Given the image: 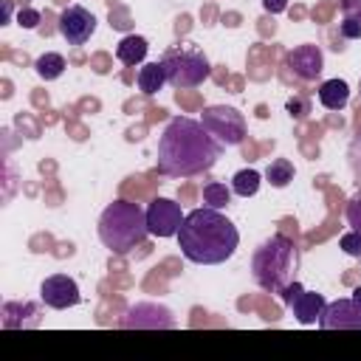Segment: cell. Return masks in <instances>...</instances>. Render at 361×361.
Listing matches in <instances>:
<instances>
[{"label":"cell","instance_id":"ba28073f","mask_svg":"<svg viewBox=\"0 0 361 361\" xmlns=\"http://www.w3.org/2000/svg\"><path fill=\"white\" fill-rule=\"evenodd\" d=\"M96 31V17L85 6H68L59 14V34L68 45H85Z\"/></svg>","mask_w":361,"mask_h":361},{"label":"cell","instance_id":"ffe728a7","mask_svg":"<svg viewBox=\"0 0 361 361\" xmlns=\"http://www.w3.org/2000/svg\"><path fill=\"white\" fill-rule=\"evenodd\" d=\"M203 200H206V206H212V209H223V206L231 200V189H228L226 183L212 180V183L203 186Z\"/></svg>","mask_w":361,"mask_h":361},{"label":"cell","instance_id":"8fae6325","mask_svg":"<svg viewBox=\"0 0 361 361\" xmlns=\"http://www.w3.org/2000/svg\"><path fill=\"white\" fill-rule=\"evenodd\" d=\"M288 68L293 76H299L302 82H313L322 71H324V59H322V51L319 45H296L290 54H288Z\"/></svg>","mask_w":361,"mask_h":361},{"label":"cell","instance_id":"277c9868","mask_svg":"<svg viewBox=\"0 0 361 361\" xmlns=\"http://www.w3.org/2000/svg\"><path fill=\"white\" fill-rule=\"evenodd\" d=\"M147 209L133 200H113L99 217V240L113 254H130L147 240Z\"/></svg>","mask_w":361,"mask_h":361},{"label":"cell","instance_id":"9c48e42d","mask_svg":"<svg viewBox=\"0 0 361 361\" xmlns=\"http://www.w3.org/2000/svg\"><path fill=\"white\" fill-rule=\"evenodd\" d=\"M39 296L48 307L54 310H65V307H76L82 302V293H79V285L76 279H71L68 274H54L48 276L42 285H39Z\"/></svg>","mask_w":361,"mask_h":361},{"label":"cell","instance_id":"6da1fadb","mask_svg":"<svg viewBox=\"0 0 361 361\" xmlns=\"http://www.w3.org/2000/svg\"><path fill=\"white\" fill-rule=\"evenodd\" d=\"M223 144L203 127V121L178 116L158 138V172L169 178H192L217 164Z\"/></svg>","mask_w":361,"mask_h":361},{"label":"cell","instance_id":"4dcf8cb0","mask_svg":"<svg viewBox=\"0 0 361 361\" xmlns=\"http://www.w3.org/2000/svg\"><path fill=\"white\" fill-rule=\"evenodd\" d=\"M358 96H361V82H358Z\"/></svg>","mask_w":361,"mask_h":361},{"label":"cell","instance_id":"484cf974","mask_svg":"<svg viewBox=\"0 0 361 361\" xmlns=\"http://www.w3.org/2000/svg\"><path fill=\"white\" fill-rule=\"evenodd\" d=\"M20 25H23V28H37V25H39V11L23 8V11H20Z\"/></svg>","mask_w":361,"mask_h":361},{"label":"cell","instance_id":"9a60e30c","mask_svg":"<svg viewBox=\"0 0 361 361\" xmlns=\"http://www.w3.org/2000/svg\"><path fill=\"white\" fill-rule=\"evenodd\" d=\"M147 51H149V45H147L144 37H138V34H127V37L116 45V59L124 62V65H138V62H144Z\"/></svg>","mask_w":361,"mask_h":361},{"label":"cell","instance_id":"8992f818","mask_svg":"<svg viewBox=\"0 0 361 361\" xmlns=\"http://www.w3.org/2000/svg\"><path fill=\"white\" fill-rule=\"evenodd\" d=\"M203 127L223 144V147H237L245 141V118L237 107L228 104H212L203 110Z\"/></svg>","mask_w":361,"mask_h":361},{"label":"cell","instance_id":"7402d4cb","mask_svg":"<svg viewBox=\"0 0 361 361\" xmlns=\"http://www.w3.org/2000/svg\"><path fill=\"white\" fill-rule=\"evenodd\" d=\"M347 223H350L355 231H361V189L347 200Z\"/></svg>","mask_w":361,"mask_h":361},{"label":"cell","instance_id":"3957f363","mask_svg":"<svg viewBox=\"0 0 361 361\" xmlns=\"http://www.w3.org/2000/svg\"><path fill=\"white\" fill-rule=\"evenodd\" d=\"M299 271V248L290 237L274 234L268 237L251 257V274L257 285L268 293H282Z\"/></svg>","mask_w":361,"mask_h":361},{"label":"cell","instance_id":"f1b7e54d","mask_svg":"<svg viewBox=\"0 0 361 361\" xmlns=\"http://www.w3.org/2000/svg\"><path fill=\"white\" fill-rule=\"evenodd\" d=\"M353 299H358V302H361V288H355V290H353Z\"/></svg>","mask_w":361,"mask_h":361},{"label":"cell","instance_id":"7a4b0ae2","mask_svg":"<svg viewBox=\"0 0 361 361\" xmlns=\"http://www.w3.org/2000/svg\"><path fill=\"white\" fill-rule=\"evenodd\" d=\"M178 245L189 262L220 265L237 251L240 231L220 209L206 206V209H195L183 217L180 231H178Z\"/></svg>","mask_w":361,"mask_h":361},{"label":"cell","instance_id":"2e32d148","mask_svg":"<svg viewBox=\"0 0 361 361\" xmlns=\"http://www.w3.org/2000/svg\"><path fill=\"white\" fill-rule=\"evenodd\" d=\"M164 82H166V73H164V65H161V62H147V65L138 71V87H141V93H147V96L158 93V90L164 87Z\"/></svg>","mask_w":361,"mask_h":361},{"label":"cell","instance_id":"83f0119b","mask_svg":"<svg viewBox=\"0 0 361 361\" xmlns=\"http://www.w3.org/2000/svg\"><path fill=\"white\" fill-rule=\"evenodd\" d=\"M3 23H11V3L3 0Z\"/></svg>","mask_w":361,"mask_h":361},{"label":"cell","instance_id":"d4e9b609","mask_svg":"<svg viewBox=\"0 0 361 361\" xmlns=\"http://www.w3.org/2000/svg\"><path fill=\"white\" fill-rule=\"evenodd\" d=\"M341 14L361 23V0H341Z\"/></svg>","mask_w":361,"mask_h":361},{"label":"cell","instance_id":"ac0fdd59","mask_svg":"<svg viewBox=\"0 0 361 361\" xmlns=\"http://www.w3.org/2000/svg\"><path fill=\"white\" fill-rule=\"evenodd\" d=\"M231 192L240 195V197H251L259 192V172L257 169H240L234 178H231Z\"/></svg>","mask_w":361,"mask_h":361},{"label":"cell","instance_id":"4fadbf2b","mask_svg":"<svg viewBox=\"0 0 361 361\" xmlns=\"http://www.w3.org/2000/svg\"><path fill=\"white\" fill-rule=\"evenodd\" d=\"M3 327L20 330V327H37L39 324V305L34 302H6L0 307Z\"/></svg>","mask_w":361,"mask_h":361},{"label":"cell","instance_id":"603a6c76","mask_svg":"<svg viewBox=\"0 0 361 361\" xmlns=\"http://www.w3.org/2000/svg\"><path fill=\"white\" fill-rule=\"evenodd\" d=\"M288 113L290 116H296V118H305L307 113H310V102L307 99H302V96H293V99H288Z\"/></svg>","mask_w":361,"mask_h":361},{"label":"cell","instance_id":"5bb4252c","mask_svg":"<svg viewBox=\"0 0 361 361\" xmlns=\"http://www.w3.org/2000/svg\"><path fill=\"white\" fill-rule=\"evenodd\" d=\"M319 102L327 107V110H344L347 102H350V87L344 79H327L322 82L319 87Z\"/></svg>","mask_w":361,"mask_h":361},{"label":"cell","instance_id":"52a82bcc","mask_svg":"<svg viewBox=\"0 0 361 361\" xmlns=\"http://www.w3.org/2000/svg\"><path fill=\"white\" fill-rule=\"evenodd\" d=\"M183 212L175 200L169 197H155L147 209V228L152 237H178L180 223H183Z\"/></svg>","mask_w":361,"mask_h":361},{"label":"cell","instance_id":"d6986e66","mask_svg":"<svg viewBox=\"0 0 361 361\" xmlns=\"http://www.w3.org/2000/svg\"><path fill=\"white\" fill-rule=\"evenodd\" d=\"M265 178H268V183H271V186L282 189V186H288V183L293 180V164H290L288 158H276V161H271V164H268Z\"/></svg>","mask_w":361,"mask_h":361},{"label":"cell","instance_id":"7c38bea8","mask_svg":"<svg viewBox=\"0 0 361 361\" xmlns=\"http://www.w3.org/2000/svg\"><path fill=\"white\" fill-rule=\"evenodd\" d=\"M285 305L293 310V316H296L299 324H316V322L322 319L324 307H327V299H324L322 293H316V290H305V288H299Z\"/></svg>","mask_w":361,"mask_h":361},{"label":"cell","instance_id":"44dd1931","mask_svg":"<svg viewBox=\"0 0 361 361\" xmlns=\"http://www.w3.org/2000/svg\"><path fill=\"white\" fill-rule=\"evenodd\" d=\"M338 248L344 251V254H350V257H358L361 259V231H347V234H341V240H338Z\"/></svg>","mask_w":361,"mask_h":361},{"label":"cell","instance_id":"4316f807","mask_svg":"<svg viewBox=\"0 0 361 361\" xmlns=\"http://www.w3.org/2000/svg\"><path fill=\"white\" fill-rule=\"evenodd\" d=\"M262 8L268 14H282L288 8V0H262Z\"/></svg>","mask_w":361,"mask_h":361},{"label":"cell","instance_id":"cb8c5ba5","mask_svg":"<svg viewBox=\"0 0 361 361\" xmlns=\"http://www.w3.org/2000/svg\"><path fill=\"white\" fill-rule=\"evenodd\" d=\"M338 34H341L344 39H361V23H358V20L344 17V20H341V25H338Z\"/></svg>","mask_w":361,"mask_h":361},{"label":"cell","instance_id":"30bf717a","mask_svg":"<svg viewBox=\"0 0 361 361\" xmlns=\"http://www.w3.org/2000/svg\"><path fill=\"white\" fill-rule=\"evenodd\" d=\"M319 327L324 330H361V302L358 299H336L327 302Z\"/></svg>","mask_w":361,"mask_h":361},{"label":"cell","instance_id":"5b68a950","mask_svg":"<svg viewBox=\"0 0 361 361\" xmlns=\"http://www.w3.org/2000/svg\"><path fill=\"white\" fill-rule=\"evenodd\" d=\"M161 65H164L166 82L172 87H178V90L180 87H197L212 73V65H209L206 54L197 45H192V42L166 48L164 56H161Z\"/></svg>","mask_w":361,"mask_h":361},{"label":"cell","instance_id":"f546056e","mask_svg":"<svg viewBox=\"0 0 361 361\" xmlns=\"http://www.w3.org/2000/svg\"><path fill=\"white\" fill-rule=\"evenodd\" d=\"M355 147H361V138H358V141H355Z\"/></svg>","mask_w":361,"mask_h":361},{"label":"cell","instance_id":"e0dca14e","mask_svg":"<svg viewBox=\"0 0 361 361\" xmlns=\"http://www.w3.org/2000/svg\"><path fill=\"white\" fill-rule=\"evenodd\" d=\"M34 68H37V73H39L45 82L59 79V76L65 73V56L56 54V51H48V54H42V56H37Z\"/></svg>","mask_w":361,"mask_h":361}]
</instances>
